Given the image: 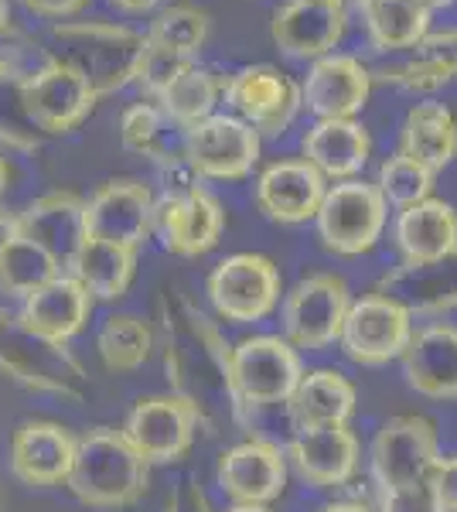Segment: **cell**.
Listing matches in <instances>:
<instances>
[{
    "mask_svg": "<svg viewBox=\"0 0 457 512\" xmlns=\"http://www.w3.org/2000/svg\"><path fill=\"white\" fill-rule=\"evenodd\" d=\"M413 52H417V59L393 65V69H379V76L372 79L396 82V86L413 89V93H430V89H440L457 79V31L427 35Z\"/></svg>",
    "mask_w": 457,
    "mask_h": 512,
    "instance_id": "1f68e13d",
    "label": "cell"
},
{
    "mask_svg": "<svg viewBox=\"0 0 457 512\" xmlns=\"http://www.w3.org/2000/svg\"><path fill=\"white\" fill-rule=\"evenodd\" d=\"M198 424L202 417L185 396H147L130 410L123 437L134 444V451L147 465H164V461H178L195 444Z\"/></svg>",
    "mask_w": 457,
    "mask_h": 512,
    "instance_id": "7c38bea8",
    "label": "cell"
},
{
    "mask_svg": "<svg viewBox=\"0 0 457 512\" xmlns=\"http://www.w3.org/2000/svg\"><path fill=\"white\" fill-rule=\"evenodd\" d=\"M355 14L376 52H410L430 35V11L420 0H355Z\"/></svg>",
    "mask_w": 457,
    "mask_h": 512,
    "instance_id": "f1b7e54d",
    "label": "cell"
},
{
    "mask_svg": "<svg viewBox=\"0 0 457 512\" xmlns=\"http://www.w3.org/2000/svg\"><path fill=\"white\" fill-rule=\"evenodd\" d=\"M400 362L410 390L427 400H457V325L434 321L413 328Z\"/></svg>",
    "mask_w": 457,
    "mask_h": 512,
    "instance_id": "7402d4cb",
    "label": "cell"
},
{
    "mask_svg": "<svg viewBox=\"0 0 457 512\" xmlns=\"http://www.w3.org/2000/svg\"><path fill=\"white\" fill-rule=\"evenodd\" d=\"M348 304H352V291L338 274H311L297 280L280 308L284 338L297 352L331 349L342 335Z\"/></svg>",
    "mask_w": 457,
    "mask_h": 512,
    "instance_id": "52a82bcc",
    "label": "cell"
},
{
    "mask_svg": "<svg viewBox=\"0 0 457 512\" xmlns=\"http://www.w3.org/2000/svg\"><path fill=\"white\" fill-rule=\"evenodd\" d=\"M14 236H18V219H14L11 212L0 209V256L7 253V246L14 243Z\"/></svg>",
    "mask_w": 457,
    "mask_h": 512,
    "instance_id": "7bdbcfd3",
    "label": "cell"
},
{
    "mask_svg": "<svg viewBox=\"0 0 457 512\" xmlns=\"http://www.w3.org/2000/svg\"><path fill=\"white\" fill-rule=\"evenodd\" d=\"M134 270H137V250L103 243V239L93 236H86V243L79 246L76 260H72V277L86 287V294L93 301H116V297L127 294Z\"/></svg>",
    "mask_w": 457,
    "mask_h": 512,
    "instance_id": "f546056e",
    "label": "cell"
},
{
    "mask_svg": "<svg viewBox=\"0 0 457 512\" xmlns=\"http://www.w3.org/2000/svg\"><path fill=\"white\" fill-rule=\"evenodd\" d=\"M171 512H205V502H202V495L185 492L178 502H174V509H171Z\"/></svg>",
    "mask_w": 457,
    "mask_h": 512,
    "instance_id": "f6af8a7d",
    "label": "cell"
},
{
    "mask_svg": "<svg viewBox=\"0 0 457 512\" xmlns=\"http://www.w3.org/2000/svg\"><path fill=\"white\" fill-rule=\"evenodd\" d=\"M393 243L410 270L437 267L457 253V209L444 198L406 205L393 222Z\"/></svg>",
    "mask_w": 457,
    "mask_h": 512,
    "instance_id": "d6986e66",
    "label": "cell"
},
{
    "mask_svg": "<svg viewBox=\"0 0 457 512\" xmlns=\"http://www.w3.org/2000/svg\"><path fill=\"white\" fill-rule=\"evenodd\" d=\"M304 376L301 352L284 335H253L232 345L226 355V379L232 403L253 410L280 407Z\"/></svg>",
    "mask_w": 457,
    "mask_h": 512,
    "instance_id": "277c9868",
    "label": "cell"
},
{
    "mask_svg": "<svg viewBox=\"0 0 457 512\" xmlns=\"http://www.w3.org/2000/svg\"><path fill=\"white\" fill-rule=\"evenodd\" d=\"M226 229V212L219 198L202 185H188L178 192L154 198V233L161 236L164 250L178 256H202L219 243Z\"/></svg>",
    "mask_w": 457,
    "mask_h": 512,
    "instance_id": "4fadbf2b",
    "label": "cell"
},
{
    "mask_svg": "<svg viewBox=\"0 0 457 512\" xmlns=\"http://www.w3.org/2000/svg\"><path fill=\"white\" fill-rule=\"evenodd\" d=\"M413 338V311L389 294L352 297L338 345L355 366H389Z\"/></svg>",
    "mask_w": 457,
    "mask_h": 512,
    "instance_id": "8992f818",
    "label": "cell"
},
{
    "mask_svg": "<svg viewBox=\"0 0 457 512\" xmlns=\"http://www.w3.org/2000/svg\"><path fill=\"white\" fill-rule=\"evenodd\" d=\"M389 222V205L372 181L348 178L328 185L314 216L318 239L335 256H365L379 243Z\"/></svg>",
    "mask_w": 457,
    "mask_h": 512,
    "instance_id": "5b68a950",
    "label": "cell"
},
{
    "mask_svg": "<svg viewBox=\"0 0 457 512\" xmlns=\"http://www.w3.org/2000/svg\"><path fill=\"white\" fill-rule=\"evenodd\" d=\"M0 369L21 379L24 386L72 396V400H82L89 393L86 369L65 349V342L35 332L31 325H24L21 315H7V311H0Z\"/></svg>",
    "mask_w": 457,
    "mask_h": 512,
    "instance_id": "3957f363",
    "label": "cell"
},
{
    "mask_svg": "<svg viewBox=\"0 0 457 512\" xmlns=\"http://www.w3.org/2000/svg\"><path fill=\"white\" fill-rule=\"evenodd\" d=\"M229 512H270L267 506H232Z\"/></svg>",
    "mask_w": 457,
    "mask_h": 512,
    "instance_id": "f907efd6",
    "label": "cell"
},
{
    "mask_svg": "<svg viewBox=\"0 0 457 512\" xmlns=\"http://www.w3.org/2000/svg\"><path fill=\"white\" fill-rule=\"evenodd\" d=\"M328 192V181L311 168L304 158L277 161L260 171L256 178V205L270 222L280 226H301L311 222L321 209V198Z\"/></svg>",
    "mask_w": 457,
    "mask_h": 512,
    "instance_id": "ffe728a7",
    "label": "cell"
},
{
    "mask_svg": "<svg viewBox=\"0 0 457 512\" xmlns=\"http://www.w3.org/2000/svg\"><path fill=\"white\" fill-rule=\"evenodd\" d=\"M99 355L116 373H130L140 369L154 352V332L144 318L137 315H113L106 318V325L99 328Z\"/></svg>",
    "mask_w": 457,
    "mask_h": 512,
    "instance_id": "e575fe53",
    "label": "cell"
},
{
    "mask_svg": "<svg viewBox=\"0 0 457 512\" xmlns=\"http://www.w3.org/2000/svg\"><path fill=\"white\" fill-rule=\"evenodd\" d=\"M58 274H62V267L41 246H35L24 236H14V243L0 256V287L7 294L28 297L38 287H45L48 280H55Z\"/></svg>",
    "mask_w": 457,
    "mask_h": 512,
    "instance_id": "d590c367",
    "label": "cell"
},
{
    "mask_svg": "<svg viewBox=\"0 0 457 512\" xmlns=\"http://www.w3.org/2000/svg\"><path fill=\"white\" fill-rule=\"evenodd\" d=\"M52 41V59L79 72L96 96H110L130 86L147 48L140 31L106 21H62L52 28Z\"/></svg>",
    "mask_w": 457,
    "mask_h": 512,
    "instance_id": "6da1fadb",
    "label": "cell"
},
{
    "mask_svg": "<svg viewBox=\"0 0 457 512\" xmlns=\"http://www.w3.org/2000/svg\"><path fill=\"white\" fill-rule=\"evenodd\" d=\"M147 41V38H144ZM188 62H195V59H178V55H171V52H161V48H151L147 45L144 48V59H140V65H137V86L144 89V96L154 99L161 96V89L168 86V82L178 76L181 69H185Z\"/></svg>",
    "mask_w": 457,
    "mask_h": 512,
    "instance_id": "f35d334b",
    "label": "cell"
},
{
    "mask_svg": "<svg viewBox=\"0 0 457 512\" xmlns=\"http://www.w3.org/2000/svg\"><path fill=\"white\" fill-rule=\"evenodd\" d=\"M376 512H444V506H440L430 478H423V482L403 485V489L379 492V509Z\"/></svg>",
    "mask_w": 457,
    "mask_h": 512,
    "instance_id": "ab89813d",
    "label": "cell"
},
{
    "mask_svg": "<svg viewBox=\"0 0 457 512\" xmlns=\"http://www.w3.org/2000/svg\"><path fill=\"white\" fill-rule=\"evenodd\" d=\"M11 28V4L7 0H0V35Z\"/></svg>",
    "mask_w": 457,
    "mask_h": 512,
    "instance_id": "7dc6e473",
    "label": "cell"
},
{
    "mask_svg": "<svg viewBox=\"0 0 457 512\" xmlns=\"http://www.w3.org/2000/svg\"><path fill=\"white\" fill-rule=\"evenodd\" d=\"M359 407L355 383L338 369H307L287 400L294 427H331L348 424Z\"/></svg>",
    "mask_w": 457,
    "mask_h": 512,
    "instance_id": "484cf974",
    "label": "cell"
},
{
    "mask_svg": "<svg viewBox=\"0 0 457 512\" xmlns=\"http://www.w3.org/2000/svg\"><path fill=\"white\" fill-rule=\"evenodd\" d=\"M222 89H226V79H219L212 69H202L198 62H188L185 69L161 89V96H157L154 103L161 106V113L178 130H191L195 123L212 117L215 106H219Z\"/></svg>",
    "mask_w": 457,
    "mask_h": 512,
    "instance_id": "4dcf8cb0",
    "label": "cell"
},
{
    "mask_svg": "<svg viewBox=\"0 0 457 512\" xmlns=\"http://www.w3.org/2000/svg\"><path fill=\"white\" fill-rule=\"evenodd\" d=\"M318 512H372V509H369V506H362V502L342 499V502H328V506H321Z\"/></svg>",
    "mask_w": 457,
    "mask_h": 512,
    "instance_id": "bcb514c9",
    "label": "cell"
},
{
    "mask_svg": "<svg viewBox=\"0 0 457 512\" xmlns=\"http://www.w3.org/2000/svg\"><path fill=\"white\" fill-rule=\"evenodd\" d=\"M89 311H93V297L86 294V287L76 277L58 274L45 287H38L35 294L24 297L21 318L24 325L55 338V342H69L72 335L82 332V325L89 321Z\"/></svg>",
    "mask_w": 457,
    "mask_h": 512,
    "instance_id": "4316f807",
    "label": "cell"
},
{
    "mask_svg": "<svg viewBox=\"0 0 457 512\" xmlns=\"http://www.w3.org/2000/svg\"><path fill=\"white\" fill-rule=\"evenodd\" d=\"M284 454L287 468H294L311 489H342L359 472L362 444L348 424L297 427Z\"/></svg>",
    "mask_w": 457,
    "mask_h": 512,
    "instance_id": "5bb4252c",
    "label": "cell"
},
{
    "mask_svg": "<svg viewBox=\"0 0 457 512\" xmlns=\"http://www.w3.org/2000/svg\"><path fill=\"white\" fill-rule=\"evenodd\" d=\"M301 151L324 181H348L369 164L372 137L359 120H318L304 134Z\"/></svg>",
    "mask_w": 457,
    "mask_h": 512,
    "instance_id": "cb8c5ba5",
    "label": "cell"
},
{
    "mask_svg": "<svg viewBox=\"0 0 457 512\" xmlns=\"http://www.w3.org/2000/svg\"><path fill=\"white\" fill-rule=\"evenodd\" d=\"M31 14H41V18H55V21H65V18H76L89 7V0H21Z\"/></svg>",
    "mask_w": 457,
    "mask_h": 512,
    "instance_id": "b9f144b4",
    "label": "cell"
},
{
    "mask_svg": "<svg viewBox=\"0 0 457 512\" xmlns=\"http://www.w3.org/2000/svg\"><path fill=\"white\" fill-rule=\"evenodd\" d=\"M110 4H116L120 11H127V14H144V11H154L161 0H110Z\"/></svg>",
    "mask_w": 457,
    "mask_h": 512,
    "instance_id": "ee69618b",
    "label": "cell"
},
{
    "mask_svg": "<svg viewBox=\"0 0 457 512\" xmlns=\"http://www.w3.org/2000/svg\"><path fill=\"white\" fill-rule=\"evenodd\" d=\"M76 437L58 424H24L11 441V468L28 485H58L69 478Z\"/></svg>",
    "mask_w": 457,
    "mask_h": 512,
    "instance_id": "d4e9b609",
    "label": "cell"
},
{
    "mask_svg": "<svg viewBox=\"0 0 457 512\" xmlns=\"http://www.w3.org/2000/svg\"><path fill=\"white\" fill-rule=\"evenodd\" d=\"M400 154L423 164L430 175L444 171L457 158V117L451 106L437 99L413 106L400 127Z\"/></svg>",
    "mask_w": 457,
    "mask_h": 512,
    "instance_id": "83f0119b",
    "label": "cell"
},
{
    "mask_svg": "<svg viewBox=\"0 0 457 512\" xmlns=\"http://www.w3.org/2000/svg\"><path fill=\"white\" fill-rule=\"evenodd\" d=\"M174 123L164 117L157 103H134L123 110L120 117V140L127 151L140 154V158H154V161H174ZM185 134V130H181Z\"/></svg>",
    "mask_w": 457,
    "mask_h": 512,
    "instance_id": "836d02e7",
    "label": "cell"
},
{
    "mask_svg": "<svg viewBox=\"0 0 457 512\" xmlns=\"http://www.w3.org/2000/svg\"><path fill=\"white\" fill-rule=\"evenodd\" d=\"M96 93L89 82L72 72L69 65L48 62L24 79V110H28L31 123L45 134H69L76 130L89 113L96 110Z\"/></svg>",
    "mask_w": 457,
    "mask_h": 512,
    "instance_id": "9a60e30c",
    "label": "cell"
},
{
    "mask_svg": "<svg viewBox=\"0 0 457 512\" xmlns=\"http://www.w3.org/2000/svg\"><path fill=\"white\" fill-rule=\"evenodd\" d=\"M287 454L273 441L249 437L219 458V485L236 506H270L287 489Z\"/></svg>",
    "mask_w": 457,
    "mask_h": 512,
    "instance_id": "ac0fdd59",
    "label": "cell"
},
{
    "mask_svg": "<svg viewBox=\"0 0 457 512\" xmlns=\"http://www.w3.org/2000/svg\"><path fill=\"white\" fill-rule=\"evenodd\" d=\"M372 185L379 188L382 202L393 205V209H406V205H417L434 192V175H430L423 164L403 158L400 151L393 158L379 164V175Z\"/></svg>",
    "mask_w": 457,
    "mask_h": 512,
    "instance_id": "8d00e7d4",
    "label": "cell"
},
{
    "mask_svg": "<svg viewBox=\"0 0 457 512\" xmlns=\"http://www.w3.org/2000/svg\"><path fill=\"white\" fill-rule=\"evenodd\" d=\"M311 4H338V7H345V0H311Z\"/></svg>",
    "mask_w": 457,
    "mask_h": 512,
    "instance_id": "816d5d0a",
    "label": "cell"
},
{
    "mask_svg": "<svg viewBox=\"0 0 457 512\" xmlns=\"http://www.w3.org/2000/svg\"><path fill=\"white\" fill-rule=\"evenodd\" d=\"M154 233V192L144 181H106L86 202V236L137 250Z\"/></svg>",
    "mask_w": 457,
    "mask_h": 512,
    "instance_id": "e0dca14e",
    "label": "cell"
},
{
    "mask_svg": "<svg viewBox=\"0 0 457 512\" xmlns=\"http://www.w3.org/2000/svg\"><path fill=\"white\" fill-rule=\"evenodd\" d=\"M430 485H434L444 512H457V454H451V458L440 454L434 472H430Z\"/></svg>",
    "mask_w": 457,
    "mask_h": 512,
    "instance_id": "60d3db41",
    "label": "cell"
},
{
    "mask_svg": "<svg viewBox=\"0 0 457 512\" xmlns=\"http://www.w3.org/2000/svg\"><path fill=\"white\" fill-rule=\"evenodd\" d=\"M18 236L41 246L58 267H72L79 246L86 243V202L72 192H52L21 212Z\"/></svg>",
    "mask_w": 457,
    "mask_h": 512,
    "instance_id": "603a6c76",
    "label": "cell"
},
{
    "mask_svg": "<svg viewBox=\"0 0 457 512\" xmlns=\"http://www.w3.org/2000/svg\"><path fill=\"white\" fill-rule=\"evenodd\" d=\"M348 14L338 4H311V0H287L284 7H277L273 14L270 35L277 41V48L290 59H321L338 48V41L345 38Z\"/></svg>",
    "mask_w": 457,
    "mask_h": 512,
    "instance_id": "44dd1931",
    "label": "cell"
},
{
    "mask_svg": "<svg viewBox=\"0 0 457 512\" xmlns=\"http://www.w3.org/2000/svg\"><path fill=\"white\" fill-rule=\"evenodd\" d=\"M144 38L151 48L171 52L178 59H195L205 41H209V14L191 4H171L154 14Z\"/></svg>",
    "mask_w": 457,
    "mask_h": 512,
    "instance_id": "d6a6232c",
    "label": "cell"
},
{
    "mask_svg": "<svg viewBox=\"0 0 457 512\" xmlns=\"http://www.w3.org/2000/svg\"><path fill=\"white\" fill-rule=\"evenodd\" d=\"M0 140L14 147H35L38 127L24 110V76L0 69Z\"/></svg>",
    "mask_w": 457,
    "mask_h": 512,
    "instance_id": "74e56055",
    "label": "cell"
},
{
    "mask_svg": "<svg viewBox=\"0 0 457 512\" xmlns=\"http://www.w3.org/2000/svg\"><path fill=\"white\" fill-rule=\"evenodd\" d=\"M222 96L236 110L232 117L249 123L260 137H280L301 113V86L273 65L239 69L226 79Z\"/></svg>",
    "mask_w": 457,
    "mask_h": 512,
    "instance_id": "8fae6325",
    "label": "cell"
},
{
    "mask_svg": "<svg viewBox=\"0 0 457 512\" xmlns=\"http://www.w3.org/2000/svg\"><path fill=\"white\" fill-rule=\"evenodd\" d=\"M420 4H423V7H427V11H430V14H434V11H440V7H451V4H454V0H420Z\"/></svg>",
    "mask_w": 457,
    "mask_h": 512,
    "instance_id": "c3c4849f",
    "label": "cell"
},
{
    "mask_svg": "<svg viewBox=\"0 0 457 512\" xmlns=\"http://www.w3.org/2000/svg\"><path fill=\"white\" fill-rule=\"evenodd\" d=\"M147 478H151V465L134 451L123 431L96 427V431L76 437V454H72L65 485L86 506L120 509L147 492Z\"/></svg>",
    "mask_w": 457,
    "mask_h": 512,
    "instance_id": "7a4b0ae2",
    "label": "cell"
},
{
    "mask_svg": "<svg viewBox=\"0 0 457 512\" xmlns=\"http://www.w3.org/2000/svg\"><path fill=\"white\" fill-rule=\"evenodd\" d=\"M4 188H7V161H4V154H0V195H4Z\"/></svg>",
    "mask_w": 457,
    "mask_h": 512,
    "instance_id": "681fc988",
    "label": "cell"
},
{
    "mask_svg": "<svg viewBox=\"0 0 457 512\" xmlns=\"http://www.w3.org/2000/svg\"><path fill=\"white\" fill-rule=\"evenodd\" d=\"M372 72L355 55H321L301 82V110L318 120H355L372 93Z\"/></svg>",
    "mask_w": 457,
    "mask_h": 512,
    "instance_id": "2e32d148",
    "label": "cell"
},
{
    "mask_svg": "<svg viewBox=\"0 0 457 512\" xmlns=\"http://www.w3.org/2000/svg\"><path fill=\"white\" fill-rule=\"evenodd\" d=\"M440 461L437 431L427 417H389L369 444V472L379 492L423 482Z\"/></svg>",
    "mask_w": 457,
    "mask_h": 512,
    "instance_id": "30bf717a",
    "label": "cell"
},
{
    "mask_svg": "<svg viewBox=\"0 0 457 512\" xmlns=\"http://www.w3.org/2000/svg\"><path fill=\"white\" fill-rule=\"evenodd\" d=\"M263 137L232 113H212L209 120L185 130L181 158L198 178L243 181L260 164Z\"/></svg>",
    "mask_w": 457,
    "mask_h": 512,
    "instance_id": "9c48e42d",
    "label": "cell"
},
{
    "mask_svg": "<svg viewBox=\"0 0 457 512\" xmlns=\"http://www.w3.org/2000/svg\"><path fill=\"white\" fill-rule=\"evenodd\" d=\"M284 280L270 256L232 253L209 274V301L219 318L232 325H253L280 308Z\"/></svg>",
    "mask_w": 457,
    "mask_h": 512,
    "instance_id": "ba28073f",
    "label": "cell"
}]
</instances>
